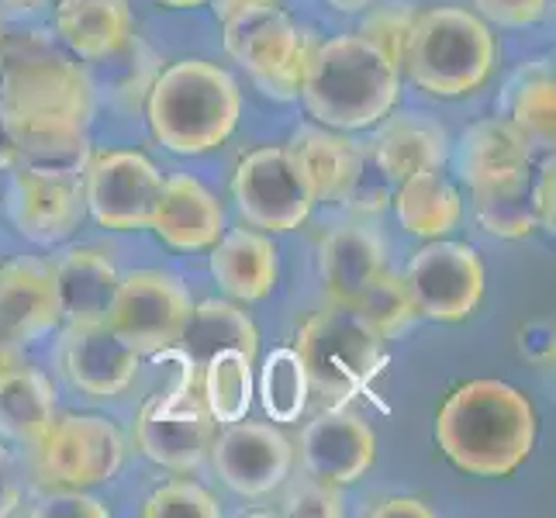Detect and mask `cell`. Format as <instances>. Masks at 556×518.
Instances as JSON below:
<instances>
[{"label":"cell","instance_id":"cell-4","mask_svg":"<svg viewBox=\"0 0 556 518\" xmlns=\"http://www.w3.org/2000/svg\"><path fill=\"white\" fill-rule=\"evenodd\" d=\"M497 63V42L484 17L464 8L418 11L401 66L432 98H464L481 87Z\"/></svg>","mask_w":556,"mask_h":518},{"label":"cell","instance_id":"cell-5","mask_svg":"<svg viewBox=\"0 0 556 518\" xmlns=\"http://www.w3.org/2000/svg\"><path fill=\"white\" fill-rule=\"evenodd\" d=\"M0 108L4 114H90V76L70 49H60L46 35H4Z\"/></svg>","mask_w":556,"mask_h":518},{"label":"cell","instance_id":"cell-11","mask_svg":"<svg viewBox=\"0 0 556 518\" xmlns=\"http://www.w3.org/2000/svg\"><path fill=\"white\" fill-rule=\"evenodd\" d=\"M125 464V435L104 415L55 418L38 443V470L55 488L104 484Z\"/></svg>","mask_w":556,"mask_h":518},{"label":"cell","instance_id":"cell-20","mask_svg":"<svg viewBox=\"0 0 556 518\" xmlns=\"http://www.w3.org/2000/svg\"><path fill=\"white\" fill-rule=\"evenodd\" d=\"M149 228L166 245L198 253L211 249L225 232V211L211 190L194 177H169L163 180V194L152 211Z\"/></svg>","mask_w":556,"mask_h":518},{"label":"cell","instance_id":"cell-22","mask_svg":"<svg viewBox=\"0 0 556 518\" xmlns=\"http://www.w3.org/2000/svg\"><path fill=\"white\" fill-rule=\"evenodd\" d=\"M55 31L76 60H111L131 42V4L128 0H60Z\"/></svg>","mask_w":556,"mask_h":518},{"label":"cell","instance_id":"cell-35","mask_svg":"<svg viewBox=\"0 0 556 518\" xmlns=\"http://www.w3.org/2000/svg\"><path fill=\"white\" fill-rule=\"evenodd\" d=\"M353 312L380 342L401 336L418 318V308H415V301L408 294L405 277H394L388 270H383L367 287V291L359 294V301L353 304Z\"/></svg>","mask_w":556,"mask_h":518},{"label":"cell","instance_id":"cell-2","mask_svg":"<svg viewBox=\"0 0 556 518\" xmlns=\"http://www.w3.org/2000/svg\"><path fill=\"white\" fill-rule=\"evenodd\" d=\"M298 98L332 131L374 128L397 101V66L359 35L312 46Z\"/></svg>","mask_w":556,"mask_h":518},{"label":"cell","instance_id":"cell-24","mask_svg":"<svg viewBox=\"0 0 556 518\" xmlns=\"http://www.w3.org/2000/svg\"><path fill=\"white\" fill-rule=\"evenodd\" d=\"M55 294H60V315L70 325H104L122 274L101 249H70L52 266Z\"/></svg>","mask_w":556,"mask_h":518},{"label":"cell","instance_id":"cell-50","mask_svg":"<svg viewBox=\"0 0 556 518\" xmlns=\"http://www.w3.org/2000/svg\"><path fill=\"white\" fill-rule=\"evenodd\" d=\"M329 4L336 8V11H346V14H356V11H363V8H370L374 0H329Z\"/></svg>","mask_w":556,"mask_h":518},{"label":"cell","instance_id":"cell-43","mask_svg":"<svg viewBox=\"0 0 556 518\" xmlns=\"http://www.w3.org/2000/svg\"><path fill=\"white\" fill-rule=\"evenodd\" d=\"M519 350H522L526 359L540 363V367H543V363H553V329L543 321L526 325V329L519 332Z\"/></svg>","mask_w":556,"mask_h":518},{"label":"cell","instance_id":"cell-7","mask_svg":"<svg viewBox=\"0 0 556 518\" xmlns=\"http://www.w3.org/2000/svg\"><path fill=\"white\" fill-rule=\"evenodd\" d=\"M294 350L308 370L312 388L332 401L367 391L383 363L380 339L356 318L353 308H339V304L304 321Z\"/></svg>","mask_w":556,"mask_h":518},{"label":"cell","instance_id":"cell-29","mask_svg":"<svg viewBox=\"0 0 556 518\" xmlns=\"http://www.w3.org/2000/svg\"><path fill=\"white\" fill-rule=\"evenodd\" d=\"M55 421V391L52 383L17 363L0 377V432L14 443L38 446Z\"/></svg>","mask_w":556,"mask_h":518},{"label":"cell","instance_id":"cell-10","mask_svg":"<svg viewBox=\"0 0 556 518\" xmlns=\"http://www.w3.org/2000/svg\"><path fill=\"white\" fill-rule=\"evenodd\" d=\"M190 308L194 304H190L187 287L174 274L136 270L118 280L104 325L118 332L139 356L160 353L177 345Z\"/></svg>","mask_w":556,"mask_h":518},{"label":"cell","instance_id":"cell-25","mask_svg":"<svg viewBox=\"0 0 556 518\" xmlns=\"http://www.w3.org/2000/svg\"><path fill=\"white\" fill-rule=\"evenodd\" d=\"M277 249L263 232L232 228L211 245V277L236 301H263L277 287Z\"/></svg>","mask_w":556,"mask_h":518},{"label":"cell","instance_id":"cell-28","mask_svg":"<svg viewBox=\"0 0 556 518\" xmlns=\"http://www.w3.org/2000/svg\"><path fill=\"white\" fill-rule=\"evenodd\" d=\"M391 204L397 211L401 228L415 239H443L456 228L459 215H464L459 190L439 169L412 173V177L394 184Z\"/></svg>","mask_w":556,"mask_h":518},{"label":"cell","instance_id":"cell-8","mask_svg":"<svg viewBox=\"0 0 556 518\" xmlns=\"http://www.w3.org/2000/svg\"><path fill=\"white\" fill-rule=\"evenodd\" d=\"M163 194V173L149 156L131 149L90 152L84 163L87 211L114 232L149 228L152 211Z\"/></svg>","mask_w":556,"mask_h":518},{"label":"cell","instance_id":"cell-37","mask_svg":"<svg viewBox=\"0 0 556 518\" xmlns=\"http://www.w3.org/2000/svg\"><path fill=\"white\" fill-rule=\"evenodd\" d=\"M146 518H218V497L194 481H169L156 488L142 505Z\"/></svg>","mask_w":556,"mask_h":518},{"label":"cell","instance_id":"cell-49","mask_svg":"<svg viewBox=\"0 0 556 518\" xmlns=\"http://www.w3.org/2000/svg\"><path fill=\"white\" fill-rule=\"evenodd\" d=\"M49 0H0V8L4 11H14V14H28V11H38L46 8Z\"/></svg>","mask_w":556,"mask_h":518},{"label":"cell","instance_id":"cell-51","mask_svg":"<svg viewBox=\"0 0 556 518\" xmlns=\"http://www.w3.org/2000/svg\"><path fill=\"white\" fill-rule=\"evenodd\" d=\"M163 8H201L207 0H160Z\"/></svg>","mask_w":556,"mask_h":518},{"label":"cell","instance_id":"cell-45","mask_svg":"<svg viewBox=\"0 0 556 518\" xmlns=\"http://www.w3.org/2000/svg\"><path fill=\"white\" fill-rule=\"evenodd\" d=\"M374 518H432V508L418 497H388V502H377L367 508Z\"/></svg>","mask_w":556,"mask_h":518},{"label":"cell","instance_id":"cell-15","mask_svg":"<svg viewBox=\"0 0 556 518\" xmlns=\"http://www.w3.org/2000/svg\"><path fill=\"white\" fill-rule=\"evenodd\" d=\"M301 467L308 477H318L325 484H353L370 470L377 439L370 426L353 412L332 408L308 421L298 439Z\"/></svg>","mask_w":556,"mask_h":518},{"label":"cell","instance_id":"cell-6","mask_svg":"<svg viewBox=\"0 0 556 518\" xmlns=\"http://www.w3.org/2000/svg\"><path fill=\"white\" fill-rule=\"evenodd\" d=\"M225 52L253 76L266 98L294 101L301 93L312 42L280 4H256L225 17Z\"/></svg>","mask_w":556,"mask_h":518},{"label":"cell","instance_id":"cell-33","mask_svg":"<svg viewBox=\"0 0 556 518\" xmlns=\"http://www.w3.org/2000/svg\"><path fill=\"white\" fill-rule=\"evenodd\" d=\"M515 128L522 131L532 149L553 152V136H556V80L553 66L535 63L529 66L511 93V118Z\"/></svg>","mask_w":556,"mask_h":518},{"label":"cell","instance_id":"cell-47","mask_svg":"<svg viewBox=\"0 0 556 518\" xmlns=\"http://www.w3.org/2000/svg\"><path fill=\"white\" fill-rule=\"evenodd\" d=\"M211 11H215V17H232L236 11H245V8H256V4H280V0H207Z\"/></svg>","mask_w":556,"mask_h":518},{"label":"cell","instance_id":"cell-27","mask_svg":"<svg viewBox=\"0 0 556 518\" xmlns=\"http://www.w3.org/2000/svg\"><path fill=\"white\" fill-rule=\"evenodd\" d=\"M177 345L190 363L187 374L194 377L218 350H242L245 356L256 359L260 332H256L253 318H249L239 304L211 298V301H201L198 308H190Z\"/></svg>","mask_w":556,"mask_h":518},{"label":"cell","instance_id":"cell-42","mask_svg":"<svg viewBox=\"0 0 556 518\" xmlns=\"http://www.w3.org/2000/svg\"><path fill=\"white\" fill-rule=\"evenodd\" d=\"M529 194H532V211H535V222L546 232H553V194H556V166H553V152L549 160H543L540 173H535V180H529Z\"/></svg>","mask_w":556,"mask_h":518},{"label":"cell","instance_id":"cell-32","mask_svg":"<svg viewBox=\"0 0 556 518\" xmlns=\"http://www.w3.org/2000/svg\"><path fill=\"white\" fill-rule=\"evenodd\" d=\"M529 180H532V173H519V177H508V180H497V184L473 190L477 222H481L488 236L526 239L540 228L535 211H532Z\"/></svg>","mask_w":556,"mask_h":518},{"label":"cell","instance_id":"cell-26","mask_svg":"<svg viewBox=\"0 0 556 518\" xmlns=\"http://www.w3.org/2000/svg\"><path fill=\"white\" fill-rule=\"evenodd\" d=\"M529 166H532V146L505 118H488L470 125L456 149V169L470 190L519 177V173H529Z\"/></svg>","mask_w":556,"mask_h":518},{"label":"cell","instance_id":"cell-52","mask_svg":"<svg viewBox=\"0 0 556 518\" xmlns=\"http://www.w3.org/2000/svg\"><path fill=\"white\" fill-rule=\"evenodd\" d=\"M0 46H4V25H0Z\"/></svg>","mask_w":556,"mask_h":518},{"label":"cell","instance_id":"cell-31","mask_svg":"<svg viewBox=\"0 0 556 518\" xmlns=\"http://www.w3.org/2000/svg\"><path fill=\"white\" fill-rule=\"evenodd\" d=\"M201 394L207 415L218 426L245 418L253 405V356L242 350H218L201 367Z\"/></svg>","mask_w":556,"mask_h":518},{"label":"cell","instance_id":"cell-36","mask_svg":"<svg viewBox=\"0 0 556 518\" xmlns=\"http://www.w3.org/2000/svg\"><path fill=\"white\" fill-rule=\"evenodd\" d=\"M415 8L408 4H383L377 11H370L363 17L359 25V38H367V42L383 55L388 63H394L401 70V60H405V49H408V35H412V25H415Z\"/></svg>","mask_w":556,"mask_h":518},{"label":"cell","instance_id":"cell-40","mask_svg":"<svg viewBox=\"0 0 556 518\" xmlns=\"http://www.w3.org/2000/svg\"><path fill=\"white\" fill-rule=\"evenodd\" d=\"M28 515L35 518H104L111 515V508L101 502V497H90L84 494V488H60L28 508Z\"/></svg>","mask_w":556,"mask_h":518},{"label":"cell","instance_id":"cell-1","mask_svg":"<svg viewBox=\"0 0 556 518\" xmlns=\"http://www.w3.org/2000/svg\"><path fill=\"white\" fill-rule=\"evenodd\" d=\"M435 443L446 459L473 477H508L535 446L532 401L505 380H467L435 418Z\"/></svg>","mask_w":556,"mask_h":518},{"label":"cell","instance_id":"cell-46","mask_svg":"<svg viewBox=\"0 0 556 518\" xmlns=\"http://www.w3.org/2000/svg\"><path fill=\"white\" fill-rule=\"evenodd\" d=\"M14 163H17V146H14V136L8 128L4 108H0V169H11Z\"/></svg>","mask_w":556,"mask_h":518},{"label":"cell","instance_id":"cell-48","mask_svg":"<svg viewBox=\"0 0 556 518\" xmlns=\"http://www.w3.org/2000/svg\"><path fill=\"white\" fill-rule=\"evenodd\" d=\"M22 363V353H17V345L8 342V339H0V377H4L11 367H17Z\"/></svg>","mask_w":556,"mask_h":518},{"label":"cell","instance_id":"cell-14","mask_svg":"<svg viewBox=\"0 0 556 518\" xmlns=\"http://www.w3.org/2000/svg\"><path fill=\"white\" fill-rule=\"evenodd\" d=\"M211 464L228 491L242 497H263L287 481L294 464V446L280 429L266 421H232L211 439Z\"/></svg>","mask_w":556,"mask_h":518},{"label":"cell","instance_id":"cell-39","mask_svg":"<svg viewBox=\"0 0 556 518\" xmlns=\"http://www.w3.org/2000/svg\"><path fill=\"white\" fill-rule=\"evenodd\" d=\"M280 515L291 518H339L342 515V494L336 484H325L318 477L294 481L283 494Z\"/></svg>","mask_w":556,"mask_h":518},{"label":"cell","instance_id":"cell-16","mask_svg":"<svg viewBox=\"0 0 556 518\" xmlns=\"http://www.w3.org/2000/svg\"><path fill=\"white\" fill-rule=\"evenodd\" d=\"M63 370L90 397H118L139 377V353L108 325H70Z\"/></svg>","mask_w":556,"mask_h":518},{"label":"cell","instance_id":"cell-3","mask_svg":"<svg viewBox=\"0 0 556 518\" xmlns=\"http://www.w3.org/2000/svg\"><path fill=\"white\" fill-rule=\"evenodd\" d=\"M239 111L242 93L232 73L204 60L174 63L149 90L152 136L177 156L218 149L236 131Z\"/></svg>","mask_w":556,"mask_h":518},{"label":"cell","instance_id":"cell-21","mask_svg":"<svg viewBox=\"0 0 556 518\" xmlns=\"http://www.w3.org/2000/svg\"><path fill=\"white\" fill-rule=\"evenodd\" d=\"M367 152L388 173L391 184H401L412 173L443 169L450 156V139L443 128L421 118V114H394V118L383 114Z\"/></svg>","mask_w":556,"mask_h":518},{"label":"cell","instance_id":"cell-41","mask_svg":"<svg viewBox=\"0 0 556 518\" xmlns=\"http://www.w3.org/2000/svg\"><path fill=\"white\" fill-rule=\"evenodd\" d=\"M477 8H481L488 22L502 28H526L546 14L549 0H477Z\"/></svg>","mask_w":556,"mask_h":518},{"label":"cell","instance_id":"cell-38","mask_svg":"<svg viewBox=\"0 0 556 518\" xmlns=\"http://www.w3.org/2000/svg\"><path fill=\"white\" fill-rule=\"evenodd\" d=\"M394 198V184L388 180V173H383L374 156L367 152V146L359 149V160H356V169H353V177L346 184V190H342V198L339 204H346L353 211H383L391 204Z\"/></svg>","mask_w":556,"mask_h":518},{"label":"cell","instance_id":"cell-19","mask_svg":"<svg viewBox=\"0 0 556 518\" xmlns=\"http://www.w3.org/2000/svg\"><path fill=\"white\" fill-rule=\"evenodd\" d=\"M325 298L339 308H353L359 294L383 274L388 266V245L377 232L363 225H339L321 239L318 249Z\"/></svg>","mask_w":556,"mask_h":518},{"label":"cell","instance_id":"cell-23","mask_svg":"<svg viewBox=\"0 0 556 518\" xmlns=\"http://www.w3.org/2000/svg\"><path fill=\"white\" fill-rule=\"evenodd\" d=\"M17 146V163L80 173L90 146V114H4Z\"/></svg>","mask_w":556,"mask_h":518},{"label":"cell","instance_id":"cell-44","mask_svg":"<svg viewBox=\"0 0 556 518\" xmlns=\"http://www.w3.org/2000/svg\"><path fill=\"white\" fill-rule=\"evenodd\" d=\"M17 505H22V481H17V467L11 453L0 446V518L11 515Z\"/></svg>","mask_w":556,"mask_h":518},{"label":"cell","instance_id":"cell-30","mask_svg":"<svg viewBox=\"0 0 556 518\" xmlns=\"http://www.w3.org/2000/svg\"><path fill=\"white\" fill-rule=\"evenodd\" d=\"M283 149L291 152V160L304 173V180L312 184L315 201H339L353 177L363 146H353L350 139L336 136L332 128L308 125V128H298Z\"/></svg>","mask_w":556,"mask_h":518},{"label":"cell","instance_id":"cell-13","mask_svg":"<svg viewBox=\"0 0 556 518\" xmlns=\"http://www.w3.org/2000/svg\"><path fill=\"white\" fill-rule=\"evenodd\" d=\"M8 215L17 232L35 245L70 239L87 215L80 173L22 163L8 184Z\"/></svg>","mask_w":556,"mask_h":518},{"label":"cell","instance_id":"cell-34","mask_svg":"<svg viewBox=\"0 0 556 518\" xmlns=\"http://www.w3.org/2000/svg\"><path fill=\"white\" fill-rule=\"evenodd\" d=\"M308 391H312V380L298 350L280 345V350H274L263 359L260 401H263V412L270 415L277 426H291V421L304 415V408H308Z\"/></svg>","mask_w":556,"mask_h":518},{"label":"cell","instance_id":"cell-17","mask_svg":"<svg viewBox=\"0 0 556 518\" xmlns=\"http://www.w3.org/2000/svg\"><path fill=\"white\" fill-rule=\"evenodd\" d=\"M60 294L46 263L14 260L0 266V339L25 345L60 325Z\"/></svg>","mask_w":556,"mask_h":518},{"label":"cell","instance_id":"cell-18","mask_svg":"<svg viewBox=\"0 0 556 518\" xmlns=\"http://www.w3.org/2000/svg\"><path fill=\"white\" fill-rule=\"evenodd\" d=\"M215 439L207 408H177L174 401H149L136 421V443L146 459L166 470H194Z\"/></svg>","mask_w":556,"mask_h":518},{"label":"cell","instance_id":"cell-9","mask_svg":"<svg viewBox=\"0 0 556 518\" xmlns=\"http://www.w3.org/2000/svg\"><path fill=\"white\" fill-rule=\"evenodd\" d=\"M239 215L263 232H291L312 215L315 190L283 146L249 152L232 180Z\"/></svg>","mask_w":556,"mask_h":518},{"label":"cell","instance_id":"cell-12","mask_svg":"<svg viewBox=\"0 0 556 518\" xmlns=\"http://www.w3.org/2000/svg\"><path fill=\"white\" fill-rule=\"evenodd\" d=\"M408 294L418 315L432 321H464L484 298V263L464 242L429 239L408 263Z\"/></svg>","mask_w":556,"mask_h":518}]
</instances>
